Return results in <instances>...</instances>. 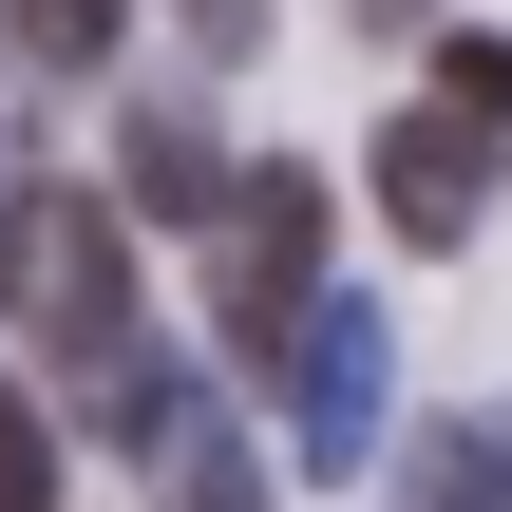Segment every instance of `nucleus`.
Segmentation results:
<instances>
[{
	"label": "nucleus",
	"mask_w": 512,
	"mask_h": 512,
	"mask_svg": "<svg viewBox=\"0 0 512 512\" xmlns=\"http://www.w3.org/2000/svg\"><path fill=\"white\" fill-rule=\"evenodd\" d=\"M38 342H57V399L76 418H114V380L152 361V323H133V228H114V190H38Z\"/></svg>",
	"instance_id": "nucleus-1"
},
{
	"label": "nucleus",
	"mask_w": 512,
	"mask_h": 512,
	"mask_svg": "<svg viewBox=\"0 0 512 512\" xmlns=\"http://www.w3.org/2000/svg\"><path fill=\"white\" fill-rule=\"evenodd\" d=\"M209 228H228V266H209V285H228V342H285V323L323 304V171L266 152V171H228Z\"/></svg>",
	"instance_id": "nucleus-2"
},
{
	"label": "nucleus",
	"mask_w": 512,
	"mask_h": 512,
	"mask_svg": "<svg viewBox=\"0 0 512 512\" xmlns=\"http://www.w3.org/2000/svg\"><path fill=\"white\" fill-rule=\"evenodd\" d=\"M285 437H304V475H361V437H380V304H304L285 323Z\"/></svg>",
	"instance_id": "nucleus-3"
},
{
	"label": "nucleus",
	"mask_w": 512,
	"mask_h": 512,
	"mask_svg": "<svg viewBox=\"0 0 512 512\" xmlns=\"http://www.w3.org/2000/svg\"><path fill=\"white\" fill-rule=\"evenodd\" d=\"M475 209H494V133H456V114H380V228L399 247H475Z\"/></svg>",
	"instance_id": "nucleus-4"
},
{
	"label": "nucleus",
	"mask_w": 512,
	"mask_h": 512,
	"mask_svg": "<svg viewBox=\"0 0 512 512\" xmlns=\"http://www.w3.org/2000/svg\"><path fill=\"white\" fill-rule=\"evenodd\" d=\"M114 171H133V190H114L133 228H209V209H228V152H209L190 114H133V133H114Z\"/></svg>",
	"instance_id": "nucleus-5"
},
{
	"label": "nucleus",
	"mask_w": 512,
	"mask_h": 512,
	"mask_svg": "<svg viewBox=\"0 0 512 512\" xmlns=\"http://www.w3.org/2000/svg\"><path fill=\"white\" fill-rule=\"evenodd\" d=\"M399 512H512V418H437L418 475H399Z\"/></svg>",
	"instance_id": "nucleus-6"
},
{
	"label": "nucleus",
	"mask_w": 512,
	"mask_h": 512,
	"mask_svg": "<svg viewBox=\"0 0 512 512\" xmlns=\"http://www.w3.org/2000/svg\"><path fill=\"white\" fill-rule=\"evenodd\" d=\"M437 114L456 133H512V38H437Z\"/></svg>",
	"instance_id": "nucleus-7"
},
{
	"label": "nucleus",
	"mask_w": 512,
	"mask_h": 512,
	"mask_svg": "<svg viewBox=\"0 0 512 512\" xmlns=\"http://www.w3.org/2000/svg\"><path fill=\"white\" fill-rule=\"evenodd\" d=\"M114 19H133V0H19V57H57V76H95V57H114Z\"/></svg>",
	"instance_id": "nucleus-8"
},
{
	"label": "nucleus",
	"mask_w": 512,
	"mask_h": 512,
	"mask_svg": "<svg viewBox=\"0 0 512 512\" xmlns=\"http://www.w3.org/2000/svg\"><path fill=\"white\" fill-rule=\"evenodd\" d=\"M0 512H57V418L0 380Z\"/></svg>",
	"instance_id": "nucleus-9"
},
{
	"label": "nucleus",
	"mask_w": 512,
	"mask_h": 512,
	"mask_svg": "<svg viewBox=\"0 0 512 512\" xmlns=\"http://www.w3.org/2000/svg\"><path fill=\"white\" fill-rule=\"evenodd\" d=\"M190 19V57H266V0H171Z\"/></svg>",
	"instance_id": "nucleus-10"
},
{
	"label": "nucleus",
	"mask_w": 512,
	"mask_h": 512,
	"mask_svg": "<svg viewBox=\"0 0 512 512\" xmlns=\"http://www.w3.org/2000/svg\"><path fill=\"white\" fill-rule=\"evenodd\" d=\"M19 266H38V171L0 152V285H19Z\"/></svg>",
	"instance_id": "nucleus-11"
}]
</instances>
